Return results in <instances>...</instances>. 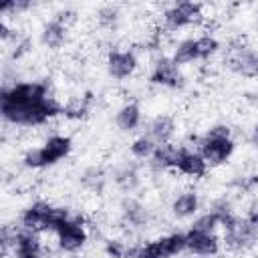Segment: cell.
Instances as JSON below:
<instances>
[{"label": "cell", "instance_id": "cell-17", "mask_svg": "<svg viewBox=\"0 0 258 258\" xmlns=\"http://www.w3.org/2000/svg\"><path fill=\"white\" fill-rule=\"evenodd\" d=\"M113 181L127 196L133 194L141 185V169H139V163L137 161H123L121 165H117L113 169Z\"/></svg>", "mask_w": 258, "mask_h": 258}, {"label": "cell", "instance_id": "cell-5", "mask_svg": "<svg viewBox=\"0 0 258 258\" xmlns=\"http://www.w3.org/2000/svg\"><path fill=\"white\" fill-rule=\"evenodd\" d=\"M204 18V6L198 2H177L163 10L161 14V26L169 32L183 30L189 26H196Z\"/></svg>", "mask_w": 258, "mask_h": 258}, {"label": "cell", "instance_id": "cell-11", "mask_svg": "<svg viewBox=\"0 0 258 258\" xmlns=\"http://www.w3.org/2000/svg\"><path fill=\"white\" fill-rule=\"evenodd\" d=\"M222 250V238L216 232H206L191 228L185 232V252L200 258H212L218 256Z\"/></svg>", "mask_w": 258, "mask_h": 258}, {"label": "cell", "instance_id": "cell-19", "mask_svg": "<svg viewBox=\"0 0 258 258\" xmlns=\"http://www.w3.org/2000/svg\"><path fill=\"white\" fill-rule=\"evenodd\" d=\"M143 123V109L137 101H127L123 103L117 113H115V125L123 131V133H133L141 127Z\"/></svg>", "mask_w": 258, "mask_h": 258}, {"label": "cell", "instance_id": "cell-30", "mask_svg": "<svg viewBox=\"0 0 258 258\" xmlns=\"http://www.w3.org/2000/svg\"><path fill=\"white\" fill-rule=\"evenodd\" d=\"M34 4L32 2H26V0H10V2H4L2 6H0V14H20V12H26V10H30Z\"/></svg>", "mask_w": 258, "mask_h": 258}, {"label": "cell", "instance_id": "cell-1", "mask_svg": "<svg viewBox=\"0 0 258 258\" xmlns=\"http://www.w3.org/2000/svg\"><path fill=\"white\" fill-rule=\"evenodd\" d=\"M0 115L14 127H40L62 115L46 81H14L0 91Z\"/></svg>", "mask_w": 258, "mask_h": 258}, {"label": "cell", "instance_id": "cell-8", "mask_svg": "<svg viewBox=\"0 0 258 258\" xmlns=\"http://www.w3.org/2000/svg\"><path fill=\"white\" fill-rule=\"evenodd\" d=\"M226 67L238 77L258 79V50L244 42L230 44L226 52Z\"/></svg>", "mask_w": 258, "mask_h": 258}, {"label": "cell", "instance_id": "cell-28", "mask_svg": "<svg viewBox=\"0 0 258 258\" xmlns=\"http://www.w3.org/2000/svg\"><path fill=\"white\" fill-rule=\"evenodd\" d=\"M191 228L206 230V232H216L218 228H222V222H220V218H218L212 210H206V212H202V214H198V216L194 218Z\"/></svg>", "mask_w": 258, "mask_h": 258}, {"label": "cell", "instance_id": "cell-13", "mask_svg": "<svg viewBox=\"0 0 258 258\" xmlns=\"http://www.w3.org/2000/svg\"><path fill=\"white\" fill-rule=\"evenodd\" d=\"M119 214H121V222L127 226V228H133V230H143L147 224H149V210L145 204H141L137 198L133 196H125L121 200V206H119Z\"/></svg>", "mask_w": 258, "mask_h": 258}, {"label": "cell", "instance_id": "cell-35", "mask_svg": "<svg viewBox=\"0 0 258 258\" xmlns=\"http://www.w3.org/2000/svg\"><path fill=\"white\" fill-rule=\"evenodd\" d=\"M12 258H40V256H12Z\"/></svg>", "mask_w": 258, "mask_h": 258}, {"label": "cell", "instance_id": "cell-18", "mask_svg": "<svg viewBox=\"0 0 258 258\" xmlns=\"http://www.w3.org/2000/svg\"><path fill=\"white\" fill-rule=\"evenodd\" d=\"M12 254L14 256H40L42 244H40V236L38 232L32 230H16L12 232Z\"/></svg>", "mask_w": 258, "mask_h": 258}, {"label": "cell", "instance_id": "cell-23", "mask_svg": "<svg viewBox=\"0 0 258 258\" xmlns=\"http://www.w3.org/2000/svg\"><path fill=\"white\" fill-rule=\"evenodd\" d=\"M155 147H157V143L149 137V135H137L131 143H129V153H131V157L133 159H137V161H147L151 155H153V151H155Z\"/></svg>", "mask_w": 258, "mask_h": 258}, {"label": "cell", "instance_id": "cell-24", "mask_svg": "<svg viewBox=\"0 0 258 258\" xmlns=\"http://www.w3.org/2000/svg\"><path fill=\"white\" fill-rule=\"evenodd\" d=\"M91 111V95L87 97H73L67 105H62V115L67 119H85Z\"/></svg>", "mask_w": 258, "mask_h": 258}, {"label": "cell", "instance_id": "cell-12", "mask_svg": "<svg viewBox=\"0 0 258 258\" xmlns=\"http://www.w3.org/2000/svg\"><path fill=\"white\" fill-rule=\"evenodd\" d=\"M210 165L206 163V159L202 157V153L198 149L179 145L175 151V163H173V171H177L179 175H185L189 179H202L208 173Z\"/></svg>", "mask_w": 258, "mask_h": 258}, {"label": "cell", "instance_id": "cell-4", "mask_svg": "<svg viewBox=\"0 0 258 258\" xmlns=\"http://www.w3.org/2000/svg\"><path fill=\"white\" fill-rule=\"evenodd\" d=\"M73 214L64 206H54L44 200H36L28 204L20 214V228L32 232H56L60 224H64Z\"/></svg>", "mask_w": 258, "mask_h": 258}, {"label": "cell", "instance_id": "cell-14", "mask_svg": "<svg viewBox=\"0 0 258 258\" xmlns=\"http://www.w3.org/2000/svg\"><path fill=\"white\" fill-rule=\"evenodd\" d=\"M200 208H202V200L196 189H183V191L175 194L173 200L169 202V212L175 220L196 218L200 214Z\"/></svg>", "mask_w": 258, "mask_h": 258}, {"label": "cell", "instance_id": "cell-20", "mask_svg": "<svg viewBox=\"0 0 258 258\" xmlns=\"http://www.w3.org/2000/svg\"><path fill=\"white\" fill-rule=\"evenodd\" d=\"M175 151L177 147L173 143H165V145H157L153 155L147 159V167L151 173H167L173 169L175 163Z\"/></svg>", "mask_w": 258, "mask_h": 258}, {"label": "cell", "instance_id": "cell-22", "mask_svg": "<svg viewBox=\"0 0 258 258\" xmlns=\"http://www.w3.org/2000/svg\"><path fill=\"white\" fill-rule=\"evenodd\" d=\"M169 56H171L179 67H181V64H191V62L200 60V56H198V46H196V36L181 38V40L175 44V48H173V52H171Z\"/></svg>", "mask_w": 258, "mask_h": 258}, {"label": "cell", "instance_id": "cell-10", "mask_svg": "<svg viewBox=\"0 0 258 258\" xmlns=\"http://www.w3.org/2000/svg\"><path fill=\"white\" fill-rule=\"evenodd\" d=\"M149 83L163 89H179L183 87V75L179 64L171 56H157L149 71Z\"/></svg>", "mask_w": 258, "mask_h": 258}, {"label": "cell", "instance_id": "cell-15", "mask_svg": "<svg viewBox=\"0 0 258 258\" xmlns=\"http://www.w3.org/2000/svg\"><path fill=\"white\" fill-rule=\"evenodd\" d=\"M67 34H69V24L62 18L54 16V18H50V20H46L42 24L40 34H38V40H40V44L44 48L58 50L67 42Z\"/></svg>", "mask_w": 258, "mask_h": 258}, {"label": "cell", "instance_id": "cell-27", "mask_svg": "<svg viewBox=\"0 0 258 258\" xmlns=\"http://www.w3.org/2000/svg\"><path fill=\"white\" fill-rule=\"evenodd\" d=\"M133 258H167L163 244H161V238H155V240H149V242L135 246Z\"/></svg>", "mask_w": 258, "mask_h": 258}, {"label": "cell", "instance_id": "cell-31", "mask_svg": "<svg viewBox=\"0 0 258 258\" xmlns=\"http://www.w3.org/2000/svg\"><path fill=\"white\" fill-rule=\"evenodd\" d=\"M97 20H99V24L101 26H115L117 24V20H119V10H117V6H103L101 10H99V14H97Z\"/></svg>", "mask_w": 258, "mask_h": 258}, {"label": "cell", "instance_id": "cell-9", "mask_svg": "<svg viewBox=\"0 0 258 258\" xmlns=\"http://www.w3.org/2000/svg\"><path fill=\"white\" fill-rule=\"evenodd\" d=\"M107 75L115 81L131 79L139 69V58L131 48H111L105 56Z\"/></svg>", "mask_w": 258, "mask_h": 258}, {"label": "cell", "instance_id": "cell-33", "mask_svg": "<svg viewBox=\"0 0 258 258\" xmlns=\"http://www.w3.org/2000/svg\"><path fill=\"white\" fill-rule=\"evenodd\" d=\"M244 218H246V222H248L254 230H258V204H256V206H252Z\"/></svg>", "mask_w": 258, "mask_h": 258}, {"label": "cell", "instance_id": "cell-26", "mask_svg": "<svg viewBox=\"0 0 258 258\" xmlns=\"http://www.w3.org/2000/svg\"><path fill=\"white\" fill-rule=\"evenodd\" d=\"M196 46H198V56L200 60H208L212 56H216L222 48L220 40L214 34H200L196 36Z\"/></svg>", "mask_w": 258, "mask_h": 258}, {"label": "cell", "instance_id": "cell-6", "mask_svg": "<svg viewBox=\"0 0 258 258\" xmlns=\"http://www.w3.org/2000/svg\"><path fill=\"white\" fill-rule=\"evenodd\" d=\"M222 230V244L232 252H246L258 242V230H254L246 218L234 216Z\"/></svg>", "mask_w": 258, "mask_h": 258}, {"label": "cell", "instance_id": "cell-32", "mask_svg": "<svg viewBox=\"0 0 258 258\" xmlns=\"http://www.w3.org/2000/svg\"><path fill=\"white\" fill-rule=\"evenodd\" d=\"M16 34H14V30L8 26V22H6V18H2L0 20V40L2 42H8L10 38H14Z\"/></svg>", "mask_w": 258, "mask_h": 258}, {"label": "cell", "instance_id": "cell-16", "mask_svg": "<svg viewBox=\"0 0 258 258\" xmlns=\"http://www.w3.org/2000/svg\"><path fill=\"white\" fill-rule=\"evenodd\" d=\"M175 119L167 113H159L155 117H151L147 121V127H145V135H149L157 145H165V143H171L173 135H175Z\"/></svg>", "mask_w": 258, "mask_h": 258}, {"label": "cell", "instance_id": "cell-25", "mask_svg": "<svg viewBox=\"0 0 258 258\" xmlns=\"http://www.w3.org/2000/svg\"><path fill=\"white\" fill-rule=\"evenodd\" d=\"M159 238H161V244H163L167 258H175V256L185 252V232H169V234H163Z\"/></svg>", "mask_w": 258, "mask_h": 258}, {"label": "cell", "instance_id": "cell-21", "mask_svg": "<svg viewBox=\"0 0 258 258\" xmlns=\"http://www.w3.org/2000/svg\"><path fill=\"white\" fill-rule=\"evenodd\" d=\"M109 183V173L101 165H89L81 173V185L91 194H103Z\"/></svg>", "mask_w": 258, "mask_h": 258}, {"label": "cell", "instance_id": "cell-3", "mask_svg": "<svg viewBox=\"0 0 258 258\" xmlns=\"http://www.w3.org/2000/svg\"><path fill=\"white\" fill-rule=\"evenodd\" d=\"M73 151V139L64 133H52L42 145L30 147L22 153V165L26 169H46L67 159Z\"/></svg>", "mask_w": 258, "mask_h": 258}, {"label": "cell", "instance_id": "cell-2", "mask_svg": "<svg viewBox=\"0 0 258 258\" xmlns=\"http://www.w3.org/2000/svg\"><path fill=\"white\" fill-rule=\"evenodd\" d=\"M196 145L210 167L224 165L226 161H230V157L236 151V141L232 137V129L226 123L212 125L202 137L196 139Z\"/></svg>", "mask_w": 258, "mask_h": 258}, {"label": "cell", "instance_id": "cell-34", "mask_svg": "<svg viewBox=\"0 0 258 258\" xmlns=\"http://www.w3.org/2000/svg\"><path fill=\"white\" fill-rule=\"evenodd\" d=\"M248 141H250V145H252L254 149H258V121L252 125L250 135H248Z\"/></svg>", "mask_w": 258, "mask_h": 258}, {"label": "cell", "instance_id": "cell-29", "mask_svg": "<svg viewBox=\"0 0 258 258\" xmlns=\"http://www.w3.org/2000/svg\"><path fill=\"white\" fill-rule=\"evenodd\" d=\"M105 254L109 258H133L135 248H129L121 240H107L105 242Z\"/></svg>", "mask_w": 258, "mask_h": 258}, {"label": "cell", "instance_id": "cell-7", "mask_svg": "<svg viewBox=\"0 0 258 258\" xmlns=\"http://www.w3.org/2000/svg\"><path fill=\"white\" fill-rule=\"evenodd\" d=\"M54 236H56V246L67 254L81 252L89 242V232L81 216H71L64 224L58 226Z\"/></svg>", "mask_w": 258, "mask_h": 258}]
</instances>
